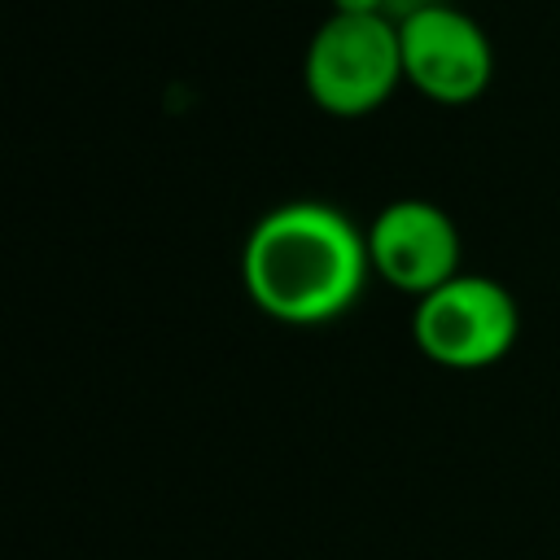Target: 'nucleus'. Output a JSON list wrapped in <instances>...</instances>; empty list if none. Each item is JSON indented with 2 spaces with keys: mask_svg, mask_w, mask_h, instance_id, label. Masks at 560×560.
<instances>
[{
  "mask_svg": "<svg viewBox=\"0 0 560 560\" xmlns=\"http://www.w3.org/2000/svg\"><path fill=\"white\" fill-rule=\"evenodd\" d=\"M372 276L368 232L332 201L298 197L262 210L241 245L249 302L289 328L341 319Z\"/></svg>",
  "mask_w": 560,
  "mask_h": 560,
  "instance_id": "f257e3e1",
  "label": "nucleus"
},
{
  "mask_svg": "<svg viewBox=\"0 0 560 560\" xmlns=\"http://www.w3.org/2000/svg\"><path fill=\"white\" fill-rule=\"evenodd\" d=\"M402 79L398 18L372 13H328L302 52V88L315 109L332 118L376 114Z\"/></svg>",
  "mask_w": 560,
  "mask_h": 560,
  "instance_id": "f03ea898",
  "label": "nucleus"
},
{
  "mask_svg": "<svg viewBox=\"0 0 560 560\" xmlns=\"http://www.w3.org/2000/svg\"><path fill=\"white\" fill-rule=\"evenodd\" d=\"M521 337V306L494 276L459 271L442 289L424 293L411 311L416 350L451 372H481L508 359Z\"/></svg>",
  "mask_w": 560,
  "mask_h": 560,
  "instance_id": "7ed1b4c3",
  "label": "nucleus"
},
{
  "mask_svg": "<svg viewBox=\"0 0 560 560\" xmlns=\"http://www.w3.org/2000/svg\"><path fill=\"white\" fill-rule=\"evenodd\" d=\"M398 48L402 79L438 105H468L494 79V44L486 26L446 0H429L402 13Z\"/></svg>",
  "mask_w": 560,
  "mask_h": 560,
  "instance_id": "20e7f679",
  "label": "nucleus"
},
{
  "mask_svg": "<svg viewBox=\"0 0 560 560\" xmlns=\"http://www.w3.org/2000/svg\"><path fill=\"white\" fill-rule=\"evenodd\" d=\"M363 232H368L372 276H381L389 289H398L416 302L464 271L459 267L464 236L438 201L394 197L372 214V223Z\"/></svg>",
  "mask_w": 560,
  "mask_h": 560,
  "instance_id": "39448f33",
  "label": "nucleus"
},
{
  "mask_svg": "<svg viewBox=\"0 0 560 560\" xmlns=\"http://www.w3.org/2000/svg\"><path fill=\"white\" fill-rule=\"evenodd\" d=\"M332 13H359V18H372V13H389V0H332Z\"/></svg>",
  "mask_w": 560,
  "mask_h": 560,
  "instance_id": "423d86ee",
  "label": "nucleus"
},
{
  "mask_svg": "<svg viewBox=\"0 0 560 560\" xmlns=\"http://www.w3.org/2000/svg\"><path fill=\"white\" fill-rule=\"evenodd\" d=\"M420 4H429V0H389V9H394V18H402V13H411V9H420Z\"/></svg>",
  "mask_w": 560,
  "mask_h": 560,
  "instance_id": "0eeeda50",
  "label": "nucleus"
}]
</instances>
